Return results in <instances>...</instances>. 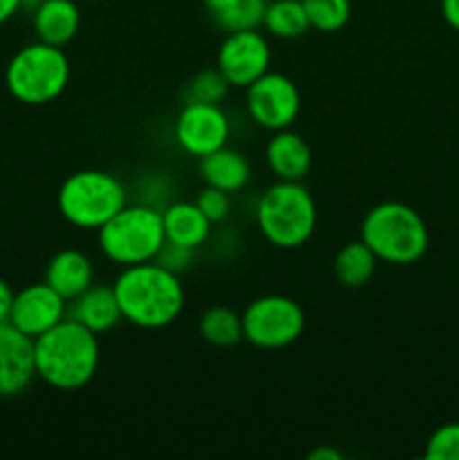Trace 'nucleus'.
Masks as SVG:
<instances>
[{
	"mask_svg": "<svg viewBox=\"0 0 459 460\" xmlns=\"http://www.w3.org/2000/svg\"><path fill=\"white\" fill-rule=\"evenodd\" d=\"M122 319L144 331L166 328L184 308V290L178 274L158 261L129 265L112 283Z\"/></svg>",
	"mask_w": 459,
	"mask_h": 460,
	"instance_id": "obj_1",
	"label": "nucleus"
},
{
	"mask_svg": "<svg viewBox=\"0 0 459 460\" xmlns=\"http://www.w3.org/2000/svg\"><path fill=\"white\" fill-rule=\"evenodd\" d=\"M36 376L58 391H79L99 368V340L93 331L66 317L34 340Z\"/></svg>",
	"mask_w": 459,
	"mask_h": 460,
	"instance_id": "obj_2",
	"label": "nucleus"
},
{
	"mask_svg": "<svg viewBox=\"0 0 459 460\" xmlns=\"http://www.w3.org/2000/svg\"><path fill=\"white\" fill-rule=\"evenodd\" d=\"M360 241L392 265H412L426 256L430 232L417 209L405 202H381L367 211L360 227Z\"/></svg>",
	"mask_w": 459,
	"mask_h": 460,
	"instance_id": "obj_3",
	"label": "nucleus"
},
{
	"mask_svg": "<svg viewBox=\"0 0 459 460\" xmlns=\"http://www.w3.org/2000/svg\"><path fill=\"white\" fill-rule=\"evenodd\" d=\"M255 218L270 245L295 250L313 236L318 207L304 184L279 180L259 198Z\"/></svg>",
	"mask_w": 459,
	"mask_h": 460,
	"instance_id": "obj_4",
	"label": "nucleus"
},
{
	"mask_svg": "<svg viewBox=\"0 0 459 460\" xmlns=\"http://www.w3.org/2000/svg\"><path fill=\"white\" fill-rule=\"evenodd\" d=\"M70 81V61L63 48L39 43L18 49L4 70V84L14 99L27 106H45L63 94Z\"/></svg>",
	"mask_w": 459,
	"mask_h": 460,
	"instance_id": "obj_5",
	"label": "nucleus"
},
{
	"mask_svg": "<svg viewBox=\"0 0 459 460\" xmlns=\"http://www.w3.org/2000/svg\"><path fill=\"white\" fill-rule=\"evenodd\" d=\"M97 232L102 254L122 268L156 261L166 243L162 211L147 205L122 207Z\"/></svg>",
	"mask_w": 459,
	"mask_h": 460,
	"instance_id": "obj_6",
	"label": "nucleus"
},
{
	"mask_svg": "<svg viewBox=\"0 0 459 460\" xmlns=\"http://www.w3.org/2000/svg\"><path fill=\"white\" fill-rule=\"evenodd\" d=\"M63 218L79 229H99L126 207V189L106 171H76L63 180L57 196Z\"/></svg>",
	"mask_w": 459,
	"mask_h": 460,
	"instance_id": "obj_7",
	"label": "nucleus"
},
{
	"mask_svg": "<svg viewBox=\"0 0 459 460\" xmlns=\"http://www.w3.org/2000/svg\"><path fill=\"white\" fill-rule=\"evenodd\" d=\"M241 319L243 340L264 350L286 349L300 340L306 326L302 305L282 295L259 296L243 310Z\"/></svg>",
	"mask_w": 459,
	"mask_h": 460,
	"instance_id": "obj_8",
	"label": "nucleus"
},
{
	"mask_svg": "<svg viewBox=\"0 0 459 460\" xmlns=\"http://www.w3.org/2000/svg\"><path fill=\"white\" fill-rule=\"evenodd\" d=\"M246 108L261 128H291L302 108L300 90L286 75L268 70L246 88Z\"/></svg>",
	"mask_w": 459,
	"mask_h": 460,
	"instance_id": "obj_9",
	"label": "nucleus"
},
{
	"mask_svg": "<svg viewBox=\"0 0 459 460\" xmlns=\"http://www.w3.org/2000/svg\"><path fill=\"white\" fill-rule=\"evenodd\" d=\"M230 119L219 103L192 102L180 111L176 119V142L184 153L205 157L228 144Z\"/></svg>",
	"mask_w": 459,
	"mask_h": 460,
	"instance_id": "obj_10",
	"label": "nucleus"
},
{
	"mask_svg": "<svg viewBox=\"0 0 459 460\" xmlns=\"http://www.w3.org/2000/svg\"><path fill=\"white\" fill-rule=\"evenodd\" d=\"M216 67L232 88H248L270 67V45L259 30L230 31L219 48Z\"/></svg>",
	"mask_w": 459,
	"mask_h": 460,
	"instance_id": "obj_11",
	"label": "nucleus"
},
{
	"mask_svg": "<svg viewBox=\"0 0 459 460\" xmlns=\"http://www.w3.org/2000/svg\"><path fill=\"white\" fill-rule=\"evenodd\" d=\"M66 304L68 301L45 281L34 283L14 295L9 323L36 340L66 319Z\"/></svg>",
	"mask_w": 459,
	"mask_h": 460,
	"instance_id": "obj_12",
	"label": "nucleus"
},
{
	"mask_svg": "<svg viewBox=\"0 0 459 460\" xmlns=\"http://www.w3.org/2000/svg\"><path fill=\"white\" fill-rule=\"evenodd\" d=\"M36 376L34 340L9 322L0 323V398L30 389Z\"/></svg>",
	"mask_w": 459,
	"mask_h": 460,
	"instance_id": "obj_13",
	"label": "nucleus"
},
{
	"mask_svg": "<svg viewBox=\"0 0 459 460\" xmlns=\"http://www.w3.org/2000/svg\"><path fill=\"white\" fill-rule=\"evenodd\" d=\"M266 160H268L270 171L279 180L288 182H302L309 175L310 164H313V153L306 139L292 130H274L266 146Z\"/></svg>",
	"mask_w": 459,
	"mask_h": 460,
	"instance_id": "obj_14",
	"label": "nucleus"
},
{
	"mask_svg": "<svg viewBox=\"0 0 459 460\" xmlns=\"http://www.w3.org/2000/svg\"><path fill=\"white\" fill-rule=\"evenodd\" d=\"M93 261L79 250H61L50 259L45 268V283L66 301L76 299L93 286Z\"/></svg>",
	"mask_w": 459,
	"mask_h": 460,
	"instance_id": "obj_15",
	"label": "nucleus"
},
{
	"mask_svg": "<svg viewBox=\"0 0 459 460\" xmlns=\"http://www.w3.org/2000/svg\"><path fill=\"white\" fill-rule=\"evenodd\" d=\"M165 238L171 245L198 250L212 234V220L198 209L196 202H174L162 211Z\"/></svg>",
	"mask_w": 459,
	"mask_h": 460,
	"instance_id": "obj_16",
	"label": "nucleus"
},
{
	"mask_svg": "<svg viewBox=\"0 0 459 460\" xmlns=\"http://www.w3.org/2000/svg\"><path fill=\"white\" fill-rule=\"evenodd\" d=\"M70 319L79 322L94 335L112 331L122 322V310L112 286H90L84 295L72 299Z\"/></svg>",
	"mask_w": 459,
	"mask_h": 460,
	"instance_id": "obj_17",
	"label": "nucleus"
},
{
	"mask_svg": "<svg viewBox=\"0 0 459 460\" xmlns=\"http://www.w3.org/2000/svg\"><path fill=\"white\" fill-rule=\"evenodd\" d=\"M34 31L39 40L50 45L70 43L81 27V12L75 0H43L34 9Z\"/></svg>",
	"mask_w": 459,
	"mask_h": 460,
	"instance_id": "obj_18",
	"label": "nucleus"
},
{
	"mask_svg": "<svg viewBox=\"0 0 459 460\" xmlns=\"http://www.w3.org/2000/svg\"><path fill=\"white\" fill-rule=\"evenodd\" d=\"M201 175L210 187L237 193L250 182V164L243 157V153L220 146L219 151L201 157Z\"/></svg>",
	"mask_w": 459,
	"mask_h": 460,
	"instance_id": "obj_19",
	"label": "nucleus"
},
{
	"mask_svg": "<svg viewBox=\"0 0 459 460\" xmlns=\"http://www.w3.org/2000/svg\"><path fill=\"white\" fill-rule=\"evenodd\" d=\"M378 259L363 241H351L342 245L333 259V272L338 281L346 288H363L376 274Z\"/></svg>",
	"mask_w": 459,
	"mask_h": 460,
	"instance_id": "obj_20",
	"label": "nucleus"
},
{
	"mask_svg": "<svg viewBox=\"0 0 459 460\" xmlns=\"http://www.w3.org/2000/svg\"><path fill=\"white\" fill-rule=\"evenodd\" d=\"M198 331L207 344L216 346V349H230L243 340V319L232 308L212 305L201 314Z\"/></svg>",
	"mask_w": 459,
	"mask_h": 460,
	"instance_id": "obj_21",
	"label": "nucleus"
},
{
	"mask_svg": "<svg viewBox=\"0 0 459 460\" xmlns=\"http://www.w3.org/2000/svg\"><path fill=\"white\" fill-rule=\"evenodd\" d=\"M261 27L277 39H300L310 30V22L302 0H273L266 4Z\"/></svg>",
	"mask_w": 459,
	"mask_h": 460,
	"instance_id": "obj_22",
	"label": "nucleus"
},
{
	"mask_svg": "<svg viewBox=\"0 0 459 460\" xmlns=\"http://www.w3.org/2000/svg\"><path fill=\"white\" fill-rule=\"evenodd\" d=\"M310 30L324 34L342 30L351 18V0H302Z\"/></svg>",
	"mask_w": 459,
	"mask_h": 460,
	"instance_id": "obj_23",
	"label": "nucleus"
},
{
	"mask_svg": "<svg viewBox=\"0 0 459 460\" xmlns=\"http://www.w3.org/2000/svg\"><path fill=\"white\" fill-rule=\"evenodd\" d=\"M266 0H238L225 12L214 13V21L220 30L243 31V30H259L264 25Z\"/></svg>",
	"mask_w": 459,
	"mask_h": 460,
	"instance_id": "obj_24",
	"label": "nucleus"
},
{
	"mask_svg": "<svg viewBox=\"0 0 459 460\" xmlns=\"http://www.w3.org/2000/svg\"><path fill=\"white\" fill-rule=\"evenodd\" d=\"M230 88L232 85L228 84V79H225L219 67L216 70H202L192 81V99L205 103H220L228 97Z\"/></svg>",
	"mask_w": 459,
	"mask_h": 460,
	"instance_id": "obj_25",
	"label": "nucleus"
},
{
	"mask_svg": "<svg viewBox=\"0 0 459 460\" xmlns=\"http://www.w3.org/2000/svg\"><path fill=\"white\" fill-rule=\"evenodd\" d=\"M426 458L459 460V422L439 427L426 445Z\"/></svg>",
	"mask_w": 459,
	"mask_h": 460,
	"instance_id": "obj_26",
	"label": "nucleus"
},
{
	"mask_svg": "<svg viewBox=\"0 0 459 460\" xmlns=\"http://www.w3.org/2000/svg\"><path fill=\"white\" fill-rule=\"evenodd\" d=\"M196 205H198V209H201L202 214L212 220V225L220 223V220L228 218L230 209H232L230 193L220 191V189H216V187H210V184H207V187L198 193Z\"/></svg>",
	"mask_w": 459,
	"mask_h": 460,
	"instance_id": "obj_27",
	"label": "nucleus"
},
{
	"mask_svg": "<svg viewBox=\"0 0 459 460\" xmlns=\"http://www.w3.org/2000/svg\"><path fill=\"white\" fill-rule=\"evenodd\" d=\"M192 250H184V247H178V245H171V243H165L160 250V254L156 256V261L160 265H165L166 270H171V272L178 274L180 270H184L189 265V261H192Z\"/></svg>",
	"mask_w": 459,
	"mask_h": 460,
	"instance_id": "obj_28",
	"label": "nucleus"
},
{
	"mask_svg": "<svg viewBox=\"0 0 459 460\" xmlns=\"http://www.w3.org/2000/svg\"><path fill=\"white\" fill-rule=\"evenodd\" d=\"M14 295H16V292L12 290V286H9L4 279H0V323L9 322V314H12Z\"/></svg>",
	"mask_w": 459,
	"mask_h": 460,
	"instance_id": "obj_29",
	"label": "nucleus"
},
{
	"mask_svg": "<svg viewBox=\"0 0 459 460\" xmlns=\"http://www.w3.org/2000/svg\"><path fill=\"white\" fill-rule=\"evenodd\" d=\"M441 13L446 22L459 31V0H441Z\"/></svg>",
	"mask_w": 459,
	"mask_h": 460,
	"instance_id": "obj_30",
	"label": "nucleus"
},
{
	"mask_svg": "<svg viewBox=\"0 0 459 460\" xmlns=\"http://www.w3.org/2000/svg\"><path fill=\"white\" fill-rule=\"evenodd\" d=\"M22 9V0H0V25L7 22L9 18L16 16Z\"/></svg>",
	"mask_w": 459,
	"mask_h": 460,
	"instance_id": "obj_31",
	"label": "nucleus"
},
{
	"mask_svg": "<svg viewBox=\"0 0 459 460\" xmlns=\"http://www.w3.org/2000/svg\"><path fill=\"white\" fill-rule=\"evenodd\" d=\"M234 3H238V0H202V4H205L207 12H210L212 16H214V13L225 12V9L232 7Z\"/></svg>",
	"mask_w": 459,
	"mask_h": 460,
	"instance_id": "obj_32",
	"label": "nucleus"
},
{
	"mask_svg": "<svg viewBox=\"0 0 459 460\" xmlns=\"http://www.w3.org/2000/svg\"><path fill=\"white\" fill-rule=\"evenodd\" d=\"M309 458H310V460H340L342 454L338 452V449H327V447H322V449H315V452H310Z\"/></svg>",
	"mask_w": 459,
	"mask_h": 460,
	"instance_id": "obj_33",
	"label": "nucleus"
},
{
	"mask_svg": "<svg viewBox=\"0 0 459 460\" xmlns=\"http://www.w3.org/2000/svg\"><path fill=\"white\" fill-rule=\"evenodd\" d=\"M40 3H43V0H22V9H32V13H34V9L39 7Z\"/></svg>",
	"mask_w": 459,
	"mask_h": 460,
	"instance_id": "obj_34",
	"label": "nucleus"
}]
</instances>
